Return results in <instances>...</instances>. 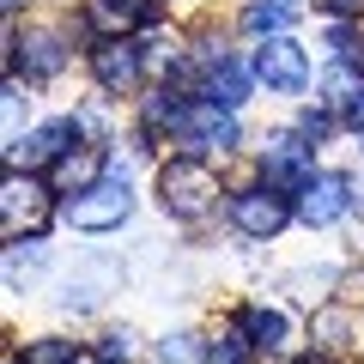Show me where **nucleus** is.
Returning a JSON list of instances; mask_svg holds the SVG:
<instances>
[{
  "mask_svg": "<svg viewBox=\"0 0 364 364\" xmlns=\"http://www.w3.org/2000/svg\"><path fill=\"white\" fill-rule=\"evenodd\" d=\"M298 18H304V0H243V6H237V31H243V37H255V43L291 37V31H298Z\"/></svg>",
  "mask_w": 364,
  "mask_h": 364,
  "instance_id": "nucleus-13",
  "label": "nucleus"
},
{
  "mask_svg": "<svg viewBox=\"0 0 364 364\" xmlns=\"http://www.w3.org/2000/svg\"><path fill=\"white\" fill-rule=\"evenodd\" d=\"M316 170H322V164H316V146L304 140L298 128H273V134H261V146H255V176L267 182V188H286V195H298Z\"/></svg>",
  "mask_w": 364,
  "mask_h": 364,
  "instance_id": "nucleus-8",
  "label": "nucleus"
},
{
  "mask_svg": "<svg viewBox=\"0 0 364 364\" xmlns=\"http://www.w3.org/2000/svg\"><path fill=\"white\" fill-rule=\"evenodd\" d=\"M225 219H231L237 237H249V243H273V237L286 231V225H298V207H291L286 188H267V182H237L231 195H225Z\"/></svg>",
  "mask_w": 364,
  "mask_h": 364,
  "instance_id": "nucleus-5",
  "label": "nucleus"
},
{
  "mask_svg": "<svg viewBox=\"0 0 364 364\" xmlns=\"http://www.w3.org/2000/svg\"><path fill=\"white\" fill-rule=\"evenodd\" d=\"M13 364H18V358H13Z\"/></svg>",
  "mask_w": 364,
  "mask_h": 364,
  "instance_id": "nucleus-25",
  "label": "nucleus"
},
{
  "mask_svg": "<svg viewBox=\"0 0 364 364\" xmlns=\"http://www.w3.org/2000/svg\"><path fill=\"white\" fill-rule=\"evenodd\" d=\"M249 61H255V79L267 85V97H304L310 79H316L310 49H304L298 37H267V43H255Z\"/></svg>",
  "mask_w": 364,
  "mask_h": 364,
  "instance_id": "nucleus-10",
  "label": "nucleus"
},
{
  "mask_svg": "<svg viewBox=\"0 0 364 364\" xmlns=\"http://www.w3.org/2000/svg\"><path fill=\"white\" fill-rule=\"evenodd\" d=\"M18 116L31 122V79L6 73V140H13V134H25V128H18Z\"/></svg>",
  "mask_w": 364,
  "mask_h": 364,
  "instance_id": "nucleus-19",
  "label": "nucleus"
},
{
  "mask_svg": "<svg viewBox=\"0 0 364 364\" xmlns=\"http://www.w3.org/2000/svg\"><path fill=\"white\" fill-rule=\"evenodd\" d=\"M25 6H31V0H0V13H6V18H18Z\"/></svg>",
  "mask_w": 364,
  "mask_h": 364,
  "instance_id": "nucleus-23",
  "label": "nucleus"
},
{
  "mask_svg": "<svg viewBox=\"0 0 364 364\" xmlns=\"http://www.w3.org/2000/svg\"><path fill=\"white\" fill-rule=\"evenodd\" d=\"M291 207H298L304 231H322V225L346 219L352 213V170H316L298 195H291Z\"/></svg>",
  "mask_w": 364,
  "mask_h": 364,
  "instance_id": "nucleus-11",
  "label": "nucleus"
},
{
  "mask_svg": "<svg viewBox=\"0 0 364 364\" xmlns=\"http://www.w3.org/2000/svg\"><path fill=\"white\" fill-rule=\"evenodd\" d=\"M85 73H91V85L104 91V97H116V104L152 85V61H146L140 37H97L85 49Z\"/></svg>",
  "mask_w": 364,
  "mask_h": 364,
  "instance_id": "nucleus-6",
  "label": "nucleus"
},
{
  "mask_svg": "<svg viewBox=\"0 0 364 364\" xmlns=\"http://www.w3.org/2000/svg\"><path fill=\"white\" fill-rule=\"evenodd\" d=\"M73 146H85V134H79V116L31 122L25 134H13V140H6V170H43V176H49V170L61 164Z\"/></svg>",
  "mask_w": 364,
  "mask_h": 364,
  "instance_id": "nucleus-9",
  "label": "nucleus"
},
{
  "mask_svg": "<svg viewBox=\"0 0 364 364\" xmlns=\"http://www.w3.org/2000/svg\"><path fill=\"white\" fill-rule=\"evenodd\" d=\"M79 364H85V358H79ZM91 364H104V358H91Z\"/></svg>",
  "mask_w": 364,
  "mask_h": 364,
  "instance_id": "nucleus-24",
  "label": "nucleus"
},
{
  "mask_svg": "<svg viewBox=\"0 0 364 364\" xmlns=\"http://www.w3.org/2000/svg\"><path fill=\"white\" fill-rule=\"evenodd\" d=\"M322 18H364V0H316Z\"/></svg>",
  "mask_w": 364,
  "mask_h": 364,
  "instance_id": "nucleus-22",
  "label": "nucleus"
},
{
  "mask_svg": "<svg viewBox=\"0 0 364 364\" xmlns=\"http://www.w3.org/2000/svg\"><path fill=\"white\" fill-rule=\"evenodd\" d=\"M91 358H104V364H140V334H134L128 322H122V328H104Z\"/></svg>",
  "mask_w": 364,
  "mask_h": 364,
  "instance_id": "nucleus-16",
  "label": "nucleus"
},
{
  "mask_svg": "<svg viewBox=\"0 0 364 364\" xmlns=\"http://www.w3.org/2000/svg\"><path fill=\"white\" fill-rule=\"evenodd\" d=\"M340 122H346V134H352V140H364V85H358V91L346 97V109H340Z\"/></svg>",
  "mask_w": 364,
  "mask_h": 364,
  "instance_id": "nucleus-21",
  "label": "nucleus"
},
{
  "mask_svg": "<svg viewBox=\"0 0 364 364\" xmlns=\"http://www.w3.org/2000/svg\"><path fill=\"white\" fill-rule=\"evenodd\" d=\"M231 322L243 328V340H249L255 352H286V340H291L286 310H273V304H237Z\"/></svg>",
  "mask_w": 364,
  "mask_h": 364,
  "instance_id": "nucleus-14",
  "label": "nucleus"
},
{
  "mask_svg": "<svg viewBox=\"0 0 364 364\" xmlns=\"http://www.w3.org/2000/svg\"><path fill=\"white\" fill-rule=\"evenodd\" d=\"M73 67V18L61 25H43V18H6V73L31 79V85H49Z\"/></svg>",
  "mask_w": 364,
  "mask_h": 364,
  "instance_id": "nucleus-2",
  "label": "nucleus"
},
{
  "mask_svg": "<svg viewBox=\"0 0 364 364\" xmlns=\"http://www.w3.org/2000/svg\"><path fill=\"white\" fill-rule=\"evenodd\" d=\"M310 328H316V334H322V340H316V346H346V334H352V316L340 310V304H328V310L316 316Z\"/></svg>",
  "mask_w": 364,
  "mask_h": 364,
  "instance_id": "nucleus-20",
  "label": "nucleus"
},
{
  "mask_svg": "<svg viewBox=\"0 0 364 364\" xmlns=\"http://www.w3.org/2000/svg\"><path fill=\"white\" fill-rule=\"evenodd\" d=\"M128 219H134V182H128V170H109V176H97L91 188H79V195H61V225H67V231L104 237V231H122Z\"/></svg>",
  "mask_w": 364,
  "mask_h": 364,
  "instance_id": "nucleus-3",
  "label": "nucleus"
},
{
  "mask_svg": "<svg viewBox=\"0 0 364 364\" xmlns=\"http://www.w3.org/2000/svg\"><path fill=\"white\" fill-rule=\"evenodd\" d=\"M0 219L6 237H49V225H61V195L43 170H6L0 188Z\"/></svg>",
  "mask_w": 364,
  "mask_h": 364,
  "instance_id": "nucleus-4",
  "label": "nucleus"
},
{
  "mask_svg": "<svg viewBox=\"0 0 364 364\" xmlns=\"http://www.w3.org/2000/svg\"><path fill=\"white\" fill-rule=\"evenodd\" d=\"M237 146H243V122H237V109L195 97V104H188V116H182V128H176V152L225 164V158H231Z\"/></svg>",
  "mask_w": 364,
  "mask_h": 364,
  "instance_id": "nucleus-7",
  "label": "nucleus"
},
{
  "mask_svg": "<svg viewBox=\"0 0 364 364\" xmlns=\"http://www.w3.org/2000/svg\"><path fill=\"white\" fill-rule=\"evenodd\" d=\"M18 364H79V340H67V334H37V340H25Z\"/></svg>",
  "mask_w": 364,
  "mask_h": 364,
  "instance_id": "nucleus-15",
  "label": "nucleus"
},
{
  "mask_svg": "<svg viewBox=\"0 0 364 364\" xmlns=\"http://www.w3.org/2000/svg\"><path fill=\"white\" fill-rule=\"evenodd\" d=\"M291 128H298V134H304L310 146H322V140H334V134L346 128V122H340V109L316 104V109H298V122H291Z\"/></svg>",
  "mask_w": 364,
  "mask_h": 364,
  "instance_id": "nucleus-17",
  "label": "nucleus"
},
{
  "mask_svg": "<svg viewBox=\"0 0 364 364\" xmlns=\"http://www.w3.org/2000/svg\"><path fill=\"white\" fill-rule=\"evenodd\" d=\"M255 61L249 55H225L219 67H207V85H200V97L207 104H225V109H243L249 97H255Z\"/></svg>",
  "mask_w": 364,
  "mask_h": 364,
  "instance_id": "nucleus-12",
  "label": "nucleus"
},
{
  "mask_svg": "<svg viewBox=\"0 0 364 364\" xmlns=\"http://www.w3.org/2000/svg\"><path fill=\"white\" fill-rule=\"evenodd\" d=\"M219 195H231L213 158H188L170 152V164H158V207L170 213L176 225H200L219 213Z\"/></svg>",
  "mask_w": 364,
  "mask_h": 364,
  "instance_id": "nucleus-1",
  "label": "nucleus"
},
{
  "mask_svg": "<svg viewBox=\"0 0 364 364\" xmlns=\"http://www.w3.org/2000/svg\"><path fill=\"white\" fill-rule=\"evenodd\" d=\"M249 358H255V346H249V340H243V328L231 322L219 340H207V358H200V364H249Z\"/></svg>",
  "mask_w": 364,
  "mask_h": 364,
  "instance_id": "nucleus-18",
  "label": "nucleus"
}]
</instances>
